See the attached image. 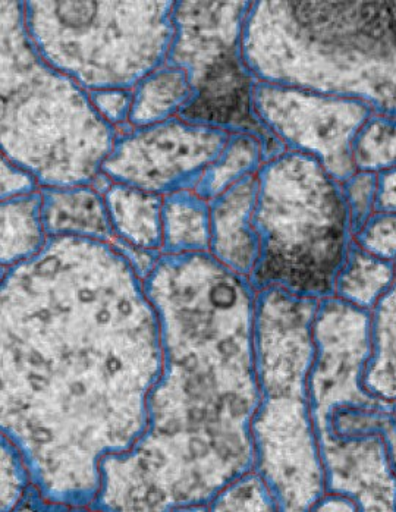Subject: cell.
Returning a JSON list of instances; mask_svg holds the SVG:
<instances>
[{
    "label": "cell",
    "instance_id": "6da1fadb",
    "mask_svg": "<svg viewBox=\"0 0 396 512\" xmlns=\"http://www.w3.org/2000/svg\"><path fill=\"white\" fill-rule=\"evenodd\" d=\"M0 430L55 510L91 508L102 463L147 429L163 367L144 281L112 244L50 237L2 270Z\"/></svg>",
    "mask_w": 396,
    "mask_h": 512
},
{
    "label": "cell",
    "instance_id": "7a4b0ae2",
    "mask_svg": "<svg viewBox=\"0 0 396 512\" xmlns=\"http://www.w3.org/2000/svg\"><path fill=\"white\" fill-rule=\"evenodd\" d=\"M144 288L159 319L162 373L146 432L103 460L91 510H209L256 463L257 291L210 253L160 254Z\"/></svg>",
    "mask_w": 396,
    "mask_h": 512
},
{
    "label": "cell",
    "instance_id": "3957f363",
    "mask_svg": "<svg viewBox=\"0 0 396 512\" xmlns=\"http://www.w3.org/2000/svg\"><path fill=\"white\" fill-rule=\"evenodd\" d=\"M242 53L260 83L396 113V2H251Z\"/></svg>",
    "mask_w": 396,
    "mask_h": 512
},
{
    "label": "cell",
    "instance_id": "277c9868",
    "mask_svg": "<svg viewBox=\"0 0 396 512\" xmlns=\"http://www.w3.org/2000/svg\"><path fill=\"white\" fill-rule=\"evenodd\" d=\"M314 342L311 419L326 492L350 496L361 512H396L395 401L364 383L370 312L325 298L314 319Z\"/></svg>",
    "mask_w": 396,
    "mask_h": 512
},
{
    "label": "cell",
    "instance_id": "5b68a950",
    "mask_svg": "<svg viewBox=\"0 0 396 512\" xmlns=\"http://www.w3.org/2000/svg\"><path fill=\"white\" fill-rule=\"evenodd\" d=\"M2 156L42 188L94 184L118 131L94 109L90 94L50 67L25 27L24 2H0Z\"/></svg>",
    "mask_w": 396,
    "mask_h": 512
},
{
    "label": "cell",
    "instance_id": "8992f818",
    "mask_svg": "<svg viewBox=\"0 0 396 512\" xmlns=\"http://www.w3.org/2000/svg\"><path fill=\"white\" fill-rule=\"evenodd\" d=\"M319 303L282 288L257 291L254 342L260 401L251 424L254 471L281 512L311 511L326 492L310 404Z\"/></svg>",
    "mask_w": 396,
    "mask_h": 512
},
{
    "label": "cell",
    "instance_id": "52a82bcc",
    "mask_svg": "<svg viewBox=\"0 0 396 512\" xmlns=\"http://www.w3.org/2000/svg\"><path fill=\"white\" fill-rule=\"evenodd\" d=\"M254 290L282 288L300 297H335L352 245L344 185L313 156L285 152L257 172Z\"/></svg>",
    "mask_w": 396,
    "mask_h": 512
},
{
    "label": "cell",
    "instance_id": "ba28073f",
    "mask_svg": "<svg viewBox=\"0 0 396 512\" xmlns=\"http://www.w3.org/2000/svg\"><path fill=\"white\" fill-rule=\"evenodd\" d=\"M175 2H24L28 37L43 61L81 89L134 90L166 64Z\"/></svg>",
    "mask_w": 396,
    "mask_h": 512
},
{
    "label": "cell",
    "instance_id": "9c48e42d",
    "mask_svg": "<svg viewBox=\"0 0 396 512\" xmlns=\"http://www.w3.org/2000/svg\"><path fill=\"white\" fill-rule=\"evenodd\" d=\"M251 2H175L166 64L184 69L194 96L179 118L228 133L256 135L267 159L285 152L254 111L256 80L242 53Z\"/></svg>",
    "mask_w": 396,
    "mask_h": 512
},
{
    "label": "cell",
    "instance_id": "30bf717a",
    "mask_svg": "<svg viewBox=\"0 0 396 512\" xmlns=\"http://www.w3.org/2000/svg\"><path fill=\"white\" fill-rule=\"evenodd\" d=\"M254 111L285 150L313 156L341 184L357 172L354 141L372 118L370 106L259 81L254 89Z\"/></svg>",
    "mask_w": 396,
    "mask_h": 512
},
{
    "label": "cell",
    "instance_id": "8fae6325",
    "mask_svg": "<svg viewBox=\"0 0 396 512\" xmlns=\"http://www.w3.org/2000/svg\"><path fill=\"white\" fill-rule=\"evenodd\" d=\"M228 131L176 118L119 133L102 175L159 196L194 190L228 143Z\"/></svg>",
    "mask_w": 396,
    "mask_h": 512
},
{
    "label": "cell",
    "instance_id": "7c38bea8",
    "mask_svg": "<svg viewBox=\"0 0 396 512\" xmlns=\"http://www.w3.org/2000/svg\"><path fill=\"white\" fill-rule=\"evenodd\" d=\"M256 196L257 174H254L210 201L209 253L245 278L253 273L259 251L253 225Z\"/></svg>",
    "mask_w": 396,
    "mask_h": 512
},
{
    "label": "cell",
    "instance_id": "4fadbf2b",
    "mask_svg": "<svg viewBox=\"0 0 396 512\" xmlns=\"http://www.w3.org/2000/svg\"><path fill=\"white\" fill-rule=\"evenodd\" d=\"M47 237H78L116 245L103 191L96 185L42 188Z\"/></svg>",
    "mask_w": 396,
    "mask_h": 512
},
{
    "label": "cell",
    "instance_id": "5bb4252c",
    "mask_svg": "<svg viewBox=\"0 0 396 512\" xmlns=\"http://www.w3.org/2000/svg\"><path fill=\"white\" fill-rule=\"evenodd\" d=\"M103 196L116 237V250L130 247L162 253L165 196L110 181Z\"/></svg>",
    "mask_w": 396,
    "mask_h": 512
},
{
    "label": "cell",
    "instance_id": "9a60e30c",
    "mask_svg": "<svg viewBox=\"0 0 396 512\" xmlns=\"http://www.w3.org/2000/svg\"><path fill=\"white\" fill-rule=\"evenodd\" d=\"M193 96L187 72L165 64L132 90L130 127H149L176 118L190 105Z\"/></svg>",
    "mask_w": 396,
    "mask_h": 512
},
{
    "label": "cell",
    "instance_id": "2e32d148",
    "mask_svg": "<svg viewBox=\"0 0 396 512\" xmlns=\"http://www.w3.org/2000/svg\"><path fill=\"white\" fill-rule=\"evenodd\" d=\"M210 203L194 190H181L163 201L162 254L209 253Z\"/></svg>",
    "mask_w": 396,
    "mask_h": 512
},
{
    "label": "cell",
    "instance_id": "e0dca14e",
    "mask_svg": "<svg viewBox=\"0 0 396 512\" xmlns=\"http://www.w3.org/2000/svg\"><path fill=\"white\" fill-rule=\"evenodd\" d=\"M364 383L374 394L396 400V262L394 282L370 312V356Z\"/></svg>",
    "mask_w": 396,
    "mask_h": 512
},
{
    "label": "cell",
    "instance_id": "ac0fdd59",
    "mask_svg": "<svg viewBox=\"0 0 396 512\" xmlns=\"http://www.w3.org/2000/svg\"><path fill=\"white\" fill-rule=\"evenodd\" d=\"M0 219L2 270L36 256L49 240L42 221V190L2 201Z\"/></svg>",
    "mask_w": 396,
    "mask_h": 512
},
{
    "label": "cell",
    "instance_id": "d6986e66",
    "mask_svg": "<svg viewBox=\"0 0 396 512\" xmlns=\"http://www.w3.org/2000/svg\"><path fill=\"white\" fill-rule=\"evenodd\" d=\"M266 159V146L259 137L247 133H231L225 149L201 175L194 191L210 203L232 185L257 174Z\"/></svg>",
    "mask_w": 396,
    "mask_h": 512
},
{
    "label": "cell",
    "instance_id": "ffe728a7",
    "mask_svg": "<svg viewBox=\"0 0 396 512\" xmlns=\"http://www.w3.org/2000/svg\"><path fill=\"white\" fill-rule=\"evenodd\" d=\"M395 278V262L367 253L354 243L336 282L335 297L372 312Z\"/></svg>",
    "mask_w": 396,
    "mask_h": 512
},
{
    "label": "cell",
    "instance_id": "44dd1931",
    "mask_svg": "<svg viewBox=\"0 0 396 512\" xmlns=\"http://www.w3.org/2000/svg\"><path fill=\"white\" fill-rule=\"evenodd\" d=\"M354 163L357 172L396 168V116H372L366 122L354 141Z\"/></svg>",
    "mask_w": 396,
    "mask_h": 512
},
{
    "label": "cell",
    "instance_id": "7402d4cb",
    "mask_svg": "<svg viewBox=\"0 0 396 512\" xmlns=\"http://www.w3.org/2000/svg\"><path fill=\"white\" fill-rule=\"evenodd\" d=\"M210 511L278 512L272 492L256 471L244 474L226 486L209 505Z\"/></svg>",
    "mask_w": 396,
    "mask_h": 512
},
{
    "label": "cell",
    "instance_id": "603a6c76",
    "mask_svg": "<svg viewBox=\"0 0 396 512\" xmlns=\"http://www.w3.org/2000/svg\"><path fill=\"white\" fill-rule=\"evenodd\" d=\"M0 455V510L17 511L33 486L30 471L21 452L5 436H2Z\"/></svg>",
    "mask_w": 396,
    "mask_h": 512
},
{
    "label": "cell",
    "instance_id": "cb8c5ba5",
    "mask_svg": "<svg viewBox=\"0 0 396 512\" xmlns=\"http://www.w3.org/2000/svg\"><path fill=\"white\" fill-rule=\"evenodd\" d=\"M354 243L373 256L396 262V213L376 212L360 231Z\"/></svg>",
    "mask_w": 396,
    "mask_h": 512
},
{
    "label": "cell",
    "instance_id": "d4e9b609",
    "mask_svg": "<svg viewBox=\"0 0 396 512\" xmlns=\"http://www.w3.org/2000/svg\"><path fill=\"white\" fill-rule=\"evenodd\" d=\"M342 185L355 234L376 213L377 174L358 171Z\"/></svg>",
    "mask_w": 396,
    "mask_h": 512
},
{
    "label": "cell",
    "instance_id": "484cf974",
    "mask_svg": "<svg viewBox=\"0 0 396 512\" xmlns=\"http://www.w3.org/2000/svg\"><path fill=\"white\" fill-rule=\"evenodd\" d=\"M88 94L94 109L118 134L130 130L132 90H102Z\"/></svg>",
    "mask_w": 396,
    "mask_h": 512
},
{
    "label": "cell",
    "instance_id": "4316f807",
    "mask_svg": "<svg viewBox=\"0 0 396 512\" xmlns=\"http://www.w3.org/2000/svg\"><path fill=\"white\" fill-rule=\"evenodd\" d=\"M2 187L0 201L15 199V197L30 196L42 190L39 181L30 172L15 165L11 160L2 156Z\"/></svg>",
    "mask_w": 396,
    "mask_h": 512
},
{
    "label": "cell",
    "instance_id": "83f0119b",
    "mask_svg": "<svg viewBox=\"0 0 396 512\" xmlns=\"http://www.w3.org/2000/svg\"><path fill=\"white\" fill-rule=\"evenodd\" d=\"M376 212L396 213V168L377 174Z\"/></svg>",
    "mask_w": 396,
    "mask_h": 512
},
{
    "label": "cell",
    "instance_id": "f1b7e54d",
    "mask_svg": "<svg viewBox=\"0 0 396 512\" xmlns=\"http://www.w3.org/2000/svg\"><path fill=\"white\" fill-rule=\"evenodd\" d=\"M316 512H361L357 502L350 496L342 495V493L325 492L322 498L316 502L313 510Z\"/></svg>",
    "mask_w": 396,
    "mask_h": 512
},
{
    "label": "cell",
    "instance_id": "f546056e",
    "mask_svg": "<svg viewBox=\"0 0 396 512\" xmlns=\"http://www.w3.org/2000/svg\"><path fill=\"white\" fill-rule=\"evenodd\" d=\"M395 417H396V400H395Z\"/></svg>",
    "mask_w": 396,
    "mask_h": 512
}]
</instances>
